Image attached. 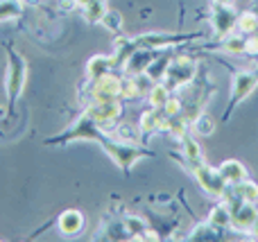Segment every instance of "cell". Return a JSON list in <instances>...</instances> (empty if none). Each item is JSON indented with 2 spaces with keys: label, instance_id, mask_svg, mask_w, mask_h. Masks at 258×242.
I'll return each mask as SVG.
<instances>
[{
  "label": "cell",
  "instance_id": "8992f818",
  "mask_svg": "<svg viewBox=\"0 0 258 242\" xmlns=\"http://www.w3.org/2000/svg\"><path fill=\"white\" fill-rule=\"evenodd\" d=\"M192 72H195V63L186 61V59H174V63H170V68L165 70L168 75V86L170 89H179V86L188 84L192 79Z\"/></svg>",
  "mask_w": 258,
  "mask_h": 242
},
{
  "label": "cell",
  "instance_id": "ac0fdd59",
  "mask_svg": "<svg viewBox=\"0 0 258 242\" xmlns=\"http://www.w3.org/2000/svg\"><path fill=\"white\" fill-rule=\"evenodd\" d=\"M213 5H227V7H231L233 0H213Z\"/></svg>",
  "mask_w": 258,
  "mask_h": 242
},
{
  "label": "cell",
  "instance_id": "3957f363",
  "mask_svg": "<svg viewBox=\"0 0 258 242\" xmlns=\"http://www.w3.org/2000/svg\"><path fill=\"white\" fill-rule=\"evenodd\" d=\"M192 175H195V179L200 181V186L206 190V193H211L213 197H224L227 195V181H224V177L220 175V170H211L209 166H197L195 170H192Z\"/></svg>",
  "mask_w": 258,
  "mask_h": 242
},
{
  "label": "cell",
  "instance_id": "9c48e42d",
  "mask_svg": "<svg viewBox=\"0 0 258 242\" xmlns=\"http://www.w3.org/2000/svg\"><path fill=\"white\" fill-rule=\"evenodd\" d=\"M233 199H238V202L256 204L258 202V188L247 179L240 181V184H233Z\"/></svg>",
  "mask_w": 258,
  "mask_h": 242
},
{
  "label": "cell",
  "instance_id": "7a4b0ae2",
  "mask_svg": "<svg viewBox=\"0 0 258 242\" xmlns=\"http://www.w3.org/2000/svg\"><path fill=\"white\" fill-rule=\"evenodd\" d=\"M9 54V72H7V93H9V107H14L21 95L23 86H25V72H27V66L25 61L21 59V54L14 52L12 48L7 50Z\"/></svg>",
  "mask_w": 258,
  "mask_h": 242
},
{
  "label": "cell",
  "instance_id": "ba28073f",
  "mask_svg": "<svg viewBox=\"0 0 258 242\" xmlns=\"http://www.w3.org/2000/svg\"><path fill=\"white\" fill-rule=\"evenodd\" d=\"M220 175L224 177L227 184H240V181L247 179V170L240 161H224L222 168H220Z\"/></svg>",
  "mask_w": 258,
  "mask_h": 242
},
{
  "label": "cell",
  "instance_id": "7c38bea8",
  "mask_svg": "<svg viewBox=\"0 0 258 242\" xmlns=\"http://www.w3.org/2000/svg\"><path fill=\"white\" fill-rule=\"evenodd\" d=\"M113 63V59H107V57H95L89 61V68H86V72H89L91 79H100L102 75H107V68Z\"/></svg>",
  "mask_w": 258,
  "mask_h": 242
},
{
  "label": "cell",
  "instance_id": "52a82bcc",
  "mask_svg": "<svg viewBox=\"0 0 258 242\" xmlns=\"http://www.w3.org/2000/svg\"><path fill=\"white\" fill-rule=\"evenodd\" d=\"M84 226V215L80 211H66L59 215V229L66 235H77Z\"/></svg>",
  "mask_w": 258,
  "mask_h": 242
},
{
  "label": "cell",
  "instance_id": "5b68a950",
  "mask_svg": "<svg viewBox=\"0 0 258 242\" xmlns=\"http://www.w3.org/2000/svg\"><path fill=\"white\" fill-rule=\"evenodd\" d=\"M238 18L227 5H213V30L218 39H224L229 32L236 27Z\"/></svg>",
  "mask_w": 258,
  "mask_h": 242
},
{
  "label": "cell",
  "instance_id": "8fae6325",
  "mask_svg": "<svg viewBox=\"0 0 258 242\" xmlns=\"http://www.w3.org/2000/svg\"><path fill=\"white\" fill-rule=\"evenodd\" d=\"M209 222L215 226H229L231 224V208H229L227 202H220L211 208L209 213Z\"/></svg>",
  "mask_w": 258,
  "mask_h": 242
},
{
  "label": "cell",
  "instance_id": "e0dca14e",
  "mask_svg": "<svg viewBox=\"0 0 258 242\" xmlns=\"http://www.w3.org/2000/svg\"><path fill=\"white\" fill-rule=\"evenodd\" d=\"M258 18L254 16V14H242L240 18H238V23H236V27H240L242 32H254L256 27H258Z\"/></svg>",
  "mask_w": 258,
  "mask_h": 242
},
{
  "label": "cell",
  "instance_id": "277c9868",
  "mask_svg": "<svg viewBox=\"0 0 258 242\" xmlns=\"http://www.w3.org/2000/svg\"><path fill=\"white\" fill-rule=\"evenodd\" d=\"M256 84H258L256 72H245L242 70V72H236V75H233V98H231V102H229V107H227L224 120H229V116H231V111L236 109V104H240L242 100H245L247 95L256 89Z\"/></svg>",
  "mask_w": 258,
  "mask_h": 242
},
{
  "label": "cell",
  "instance_id": "4fadbf2b",
  "mask_svg": "<svg viewBox=\"0 0 258 242\" xmlns=\"http://www.w3.org/2000/svg\"><path fill=\"white\" fill-rule=\"evenodd\" d=\"M23 14V5L18 0H0V21H12Z\"/></svg>",
  "mask_w": 258,
  "mask_h": 242
},
{
  "label": "cell",
  "instance_id": "5bb4252c",
  "mask_svg": "<svg viewBox=\"0 0 258 242\" xmlns=\"http://www.w3.org/2000/svg\"><path fill=\"white\" fill-rule=\"evenodd\" d=\"M220 231L215 229V224H211V222H206V224L197 226L195 231H190V240H211V238H218Z\"/></svg>",
  "mask_w": 258,
  "mask_h": 242
},
{
  "label": "cell",
  "instance_id": "9a60e30c",
  "mask_svg": "<svg viewBox=\"0 0 258 242\" xmlns=\"http://www.w3.org/2000/svg\"><path fill=\"white\" fill-rule=\"evenodd\" d=\"M192 127H195L200 134H204V136H209V134H213V127H215V122H213V118L209 116V113H200V116L192 120Z\"/></svg>",
  "mask_w": 258,
  "mask_h": 242
},
{
  "label": "cell",
  "instance_id": "30bf717a",
  "mask_svg": "<svg viewBox=\"0 0 258 242\" xmlns=\"http://www.w3.org/2000/svg\"><path fill=\"white\" fill-rule=\"evenodd\" d=\"M77 5L84 9V16L89 18V23H100L104 12H107L104 9V0H80Z\"/></svg>",
  "mask_w": 258,
  "mask_h": 242
},
{
  "label": "cell",
  "instance_id": "6da1fadb",
  "mask_svg": "<svg viewBox=\"0 0 258 242\" xmlns=\"http://www.w3.org/2000/svg\"><path fill=\"white\" fill-rule=\"evenodd\" d=\"M73 136H82V138L98 140V143L102 145L104 149H107L109 156H111L113 161H116L125 172H129V168H132V163L136 161V158L150 156V152H147V149H143V147H129V145H122V143H116V140H111L107 134H100L98 125L91 120L89 113H86V116H82L80 120H77V125L71 129L68 138H73Z\"/></svg>",
  "mask_w": 258,
  "mask_h": 242
},
{
  "label": "cell",
  "instance_id": "2e32d148",
  "mask_svg": "<svg viewBox=\"0 0 258 242\" xmlns=\"http://www.w3.org/2000/svg\"><path fill=\"white\" fill-rule=\"evenodd\" d=\"M102 25L109 27L111 32H120L122 30V16H120V14H116V12H104Z\"/></svg>",
  "mask_w": 258,
  "mask_h": 242
}]
</instances>
